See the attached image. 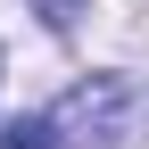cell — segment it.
<instances>
[{"mask_svg":"<svg viewBox=\"0 0 149 149\" xmlns=\"http://www.w3.org/2000/svg\"><path fill=\"white\" fill-rule=\"evenodd\" d=\"M0 149H50V116H17L0 133Z\"/></svg>","mask_w":149,"mask_h":149,"instance_id":"obj_2","label":"cell"},{"mask_svg":"<svg viewBox=\"0 0 149 149\" xmlns=\"http://www.w3.org/2000/svg\"><path fill=\"white\" fill-rule=\"evenodd\" d=\"M33 8H42V25H50V33H66L74 17H83V0H33Z\"/></svg>","mask_w":149,"mask_h":149,"instance_id":"obj_3","label":"cell"},{"mask_svg":"<svg viewBox=\"0 0 149 149\" xmlns=\"http://www.w3.org/2000/svg\"><path fill=\"white\" fill-rule=\"evenodd\" d=\"M50 116V149H124L141 124V91L124 83V74H91V83H74L58 108H42Z\"/></svg>","mask_w":149,"mask_h":149,"instance_id":"obj_1","label":"cell"}]
</instances>
